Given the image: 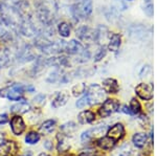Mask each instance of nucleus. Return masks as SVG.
Segmentation results:
<instances>
[{"mask_svg":"<svg viewBox=\"0 0 157 156\" xmlns=\"http://www.w3.org/2000/svg\"><path fill=\"white\" fill-rule=\"evenodd\" d=\"M135 93L143 101H151L153 99V85L140 83L135 87Z\"/></svg>","mask_w":157,"mask_h":156,"instance_id":"5","label":"nucleus"},{"mask_svg":"<svg viewBox=\"0 0 157 156\" xmlns=\"http://www.w3.org/2000/svg\"><path fill=\"white\" fill-rule=\"evenodd\" d=\"M129 108H130V111L132 112V114H139L141 112V105L139 103V101L137 99H135V97H133L130 101Z\"/></svg>","mask_w":157,"mask_h":156,"instance_id":"23","label":"nucleus"},{"mask_svg":"<svg viewBox=\"0 0 157 156\" xmlns=\"http://www.w3.org/2000/svg\"><path fill=\"white\" fill-rule=\"evenodd\" d=\"M0 97H7L11 101H24L23 99V92L16 89L14 86H9L0 90Z\"/></svg>","mask_w":157,"mask_h":156,"instance_id":"6","label":"nucleus"},{"mask_svg":"<svg viewBox=\"0 0 157 156\" xmlns=\"http://www.w3.org/2000/svg\"><path fill=\"white\" fill-rule=\"evenodd\" d=\"M106 55H107V48H106L105 46H102V47H101V48L97 51V54L94 55V61H95V62L102 61L104 58L106 57Z\"/></svg>","mask_w":157,"mask_h":156,"instance_id":"27","label":"nucleus"},{"mask_svg":"<svg viewBox=\"0 0 157 156\" xmlns=\"http://www.w3.org/2000/svg\"><path fill=\"white\" fill-rule=\"evenodd\" d=\"M18 152V146L15 142H3L0 145V154L2 156H15Z\"/></svg>","mask_w":157,"mask_h":156,"instance_id":"9","label":"nucleus"},{"mask_svg":"<svg viewBox=\"0 0 157 156\" xmlns=\"http://www.w3.org/2000/svg\"><path fill=\"white\" fill-rule=\"evenodd\" d=\"M77 37L80 40L84 41H97L98 32L97 31L89 29L88 26H81L77 29Z\"/></svg>","mask_w":157,"mask_h":156,"instance_id":"7","label":"nucleus"},{"mask_svg":"<svg viewBox=\"0 0 157 156\" xmlns=\"http://www.w3.org/2000/svg\"><path fill=\"white\" fill-rule=\"evenodd\" d=\"M9 120V117H7V114H1L0 115V125H4L7 123Z\"/></svg>","mask_w":157,"mask_h":156,"instance_id":"33","label":"nucleus"},{"mask_svg":"<svg viewBox=\"0 0 157 156\" xmlns=\"http://www.w3.org/2000/svg\"><path fill=\"white\" fill-rule=\"evenodd\" d=\"M11 128L12 131L15 135H21L25 130V124L19 115H15L11 120Z\"/></svg>","mask_w":157,"mask_h":156,"instance_id":"11","label":"nucleus"},{"mask_svg":"<svg viewBox=\"0 0 157 156\" xmlns=\"http://www.w3.org/2000/svg\"><path fill=\"white\" fill-rule=\"evenodd\" d=\"M69 149V146L66 144L63 138H61V140H59V145H58V151L59 152H66V151Z\"/></svg>","mask_w":157,"mask_h":156,"instance_id":"30","label":"nucleus"},{"mask_svg":"<svg viewBox=\"0 0 157 156\" xmlns=\"http://www.w3.org/2000/svg\"><path fill=\"white\" fill-rule=\"evenodd\" d=\"M78 156H90V155H89V153H85L84 152V153H81V154H78Z\"/></svg>","mask_w":157,"mask_h":156,"instance_id":"36","label":"nucleus"},{"mask_svg":"<svg viewBox=\"0 0 157 156\" xmlns=\"http://www.w3.org/2000/svg\"><path fill=\"white\" fill-rule=\"evenodd\" d=\"M121 111H123V112H125L126 114L133 115V114H132V112L130 111V108H129L128 106H124V107H123V109H121Z\"/></svg>","mask_w":157,"mask_h":156,"instance_id":"34","label":"nucleus"},{"mask_svg":"<svg viewBox=\"0 0 157 156\" xmlns=\"http://www.w3.org/2000/svg\"><path fill=\"white\" fill-rule=\"evenodd\" d=\"M58 32L61 37L63 38H68L70 36V32H71V26L70 24L66 21H62L58 24Z\"/></svg>","mask_w":157,"mask_h":156,"instance_id":"18","label":"nucleus"},{"mask_svg":"<svg viewBox=\"0 0 157 156\" xmlns=\"http://www.w3.org/2000/svg\"><path fill=\"white\" fill-rule=\"evenodd\" d=\"M75 130H77V126H75V123H72V122L64 124L62 127H61V131H62L63 134H65V135H72Z\"/></svg>","mask_w":157,"mask_h":156,"instance_id":"22","label":"nucleus"},{"mask_svg":"<svg viewBox=\"0 0 157 156\" xmlns=\"http://www.w3.org/2000/svg\"><path fill=\"white\" fill-rule=\"evenodd\" d=\"M146 35V29L144 27H140V26H136V27H133L132 29L130 31V36L131 38L135 40H138V39H141L144 38Z\"/></svg>","mask_w":157,"mask_h":156,"instance_id":"21","label":"nucleus"},{"mask_svg":"<svg viewBox=\"0 0 157 156\" xmlns=\"http://www.w3.org/2000/svg\"><path fill=\"white\" fill-rule=\"evenodd\" d=\"M77 107L78 108H84L85 106H87V105H89V99H88L87 94H85L84 97H82L80 100L77 101Z\"/></svg>","mask_w":157,"mask_h":156,"instance_id":"28","label":"nucleus"},{"mask_svg":"<svg viewBox=\"0 0 157 156\" xmlns=\"http://www.w3.org/2000/svg\"><path fill=\"white\" fill-rule=\"evenodd\" d=\"M60 75H61V71L59 69L58 70H55L54 72L49 74V77L47 78V82H50V83H55L57 82L58 80L60 79Z\"/></svg>","mask_w":157,"mask_h":156,"instance_id":"29","label":"nucleus"},{"mask_svg":"<svg viewBox=\"0 0 157 156\" xmlns=\"http://www.w3.org/2000/svg\"><path fill=\"white\" fill-rule=\"evenodd\" d=\"M39 139H40V134L37 132H34V131L29 132V134L26 135V137H25V142L29 145L37 144V143L39 142Z\"/></svg>","mask_w":157,"mask_h":156,"instance_id":"25","label":"nucleus"},{"mask_svg":"<svg viewBox=\"0 0 157 156\" xmlns=\"http://www.w3.org/2000/svg\"><path fill=\"white\" fill-rule=\"evenodd\" d=\"M127 1H132V0H127Z\"/></svg>","mask_w":157,"mask_h":156,"instance_id":"39","label":"nucleus"},{"mask_svg":"<svg viewBox=\"0 0 157 156\" xmlns=\"http://www.w3.org/2000/svg\"><path fill=\"white\" fill-rule=\"evenodd\" d=\"M68 99H69V94L66 91H60L56 94V97H54L52 102V106L54 108H59L64 106L67 103Z\"/></svg>","mask_w":157,"mask_h":156,"instance_id":"13","label":"nucleus"},{"mask_svg":"<svg viewBox=\"0 0 157 156\" xmlns=\"http://www.w3.org/2000/svg\"><path fill=\"white\" fill-rule=\"evenodd\" d=\"M120 156H121V155H120Z\"/></svg>","mask_w":157,"mask_h":156,"instance_id":"40","label":"nucleus"},{"mask_svg":"<svg viewBox=\"0 0 157 156\" xmlns=\"http://www.w3.org/2000/svg\"><path fill=\"white\" fill-rule=\"evenodd\" d=\"M106 132H107L106 126H98V127L85 131L82 134V136H81V139H82L83 143H88L98 137H102Z\"/></svg>","mask_w":157,"mask_h":156,"instance_id":"4","label":"nucleus"},{"mask_svg":"<svg viewBox=\"0 0 157 156\" xmlns=\"http://www.w3.org/2000/svg\"><path fill=\"white\" fill-rule=\"evenodd\" d=\"M30 109V106L26 102L22 101V102L18 103L16 105H13L11 107V112L13 113H18V114H22V113L27 112Z\"/></svg>","mask_w":157,"mask_h":156,"instance_id":"19","label":"nucleus"},{"mask_svg":"<svg viewBox=\"0 0 157 156\" xmlns=\"http://www.w3.org/2000/svg\"><path fill=\"white\" fill-rule=\"evenodd\" d=\"M45 145H46V148H48V149H50V148H52V146H50V142H48V140H47V142L45 143Z\"/></svg>","mask_w":157,"mask_h":156,"instance_id":"35","label":"nucleus"},{"mask_svg":"<svg viewBox=\"0 0 157 156\" xmlns=\"http://www.w3.org/2000/svg\"><path fill=\"white\" fill-rule=\"evenodd\" d=\"M105 93L106 92L100 85H90L86 92L88 99H89V105H98L100 103H103V101L105 100Z\"/></svg>","mask_w":157,"mask_h":156,"instance_id":"2","label":"nucleus"},{"mask_svg":"<svg viewBox=\"0 0 157 156\" xmlns=\"http://www.w3.org/2000/svg\"><path fill=\"white\" fill-rule=\"evenodd\" d=\"M121 36L120 34H112L110 36V40H109L108 44V50L113 52H116L121 47Z\"/></svg>","mask_w":157,"mask_h":156,"instance_id":"16","label":"nucleus"},{"mask_svg":"<svg viewBox=\"0 0 157 156\" xmlns=\"http://www.w3.org/2000/svg\"><path fill=\"white\" fill-rule=\"evenodd\" d=\"M143 9H144V12H145L149 17H153L154 10H153V1H152V0H144Z\"/></svg>","mask_w":157,"mask_h":156,"instance_id":"24","label":"nucleus"},{"mask_svg":"<svg viewBox=\"0 0 157 156\" xmlns=\"http://www.w3.org/2000/svg\"><path fill=\"white\" fill-rule=\"evenodd\" d=\"M94 120H95V113L91 111V110H85V111H82L78 115V123L82 125L91 124L92 122H94Z\"/></svg>","mask_w":157,"mask_h":156,"instance_id":"15","label":"nucleus"},{"mask_svg":"<svg viewBox=\"0 0 157 156\" xmlns=\"http://www.w3.org/2000/svg\"><path fill=\"white\" fill-rule=\"evenodd\" d=\"M125 133H126V131H125V127H124V125L117 123V124L113 125L112 127L108 130L107 136L112 138V139L115 140V142H118V140H121V138L125 136Z\"/></svg>","mask_w":157,"mask_h":156,"instance_id":"8","label":"nucleus"},{"mask_svg":"<svg viewBox=\"0 0 157 156\" xmlns=\"http://www.w3.org/2000/svg\"><path fill=\"white\" fill-rule=\"evenodd\" d=\"M150 66L149 65H146V66H144L143 67V69L140 70V74H139V75H140L141 78H144V77H146L147 74H148L149 71H150Z\"/></svg>","mask_w":157,"mask_h":156,"instance_id":"32","label":"nucleus"},{"mask_svg":"<svg viewBox=\"0 0 157 156\" xmlns=\"http://www.w3.org/2000/svg\"><path fill=\"white\" fill-rule=\"evenodd\" d=\"M34 103H35L36 105L42 106L43 104H45V95H43V94H38L37 97L34 99Z\"/></svg>","mask_w":157,"mask_h":156,"instance_id":"31","label":"nucleus"},{"mask_svg":"<svg viewBox=\"0 0 157 156\" xmlns=\"http://www.w3.org/2000/svg\"><path fill=\"white\" fill-rule=\"evenodd\" d=\"M120 110V101L116 99H107L104 101L103 105L98 109V114L101 117H108L110 114Z\"/></svg>","mask_w":157,"mask_h":156,"instance_id":"3","label":"nucleus"},{"mask_svg":"<svg viewBox=\"0 0 157 156\" xmlns=\"http://www.w3.org/2000/svg\"><path fill=\"white\" fill-rule=\"evenodd\" d=\"M56 128V120H45L42 124V126L40 127V131H41L43 134H49L55 130Z\"/></svg>","mask_w":157,"mask_h":156,"instance_id":"20","label":"nucleus"},{"mask_svg":"<svg viewBox=\"0 0 157 156\" xmlns=\"http://www.w3.org/2000/svg\"><path fill=\"white\" fill-rule=\"evenodd\" d=\"M115 140H113L112 138L108 137V136H105V137H100L97 142V145L98 148L103 150H111L114 148L115 146Z\"/></svg>","mask_w":157,"mask_h":156,"instance_id":"17","label":"nucleus"},{"mask_svg":"<svg viewBox=\"0 0 157 156\" xmlns=\"http://www.w3.org/2000/svg\"><path fill=\"white\" fill-rule=\"evenodd\" d=\"M132 143L136 148H139V149L146 147L147 143H148V134L145 132L135 133L132 137Z\"/></svg>","mask_w":157,"mask_h":156,"instance_id":"14","label":"nucleus"},{"mask_svg":"<svg viewBox=\"0 0 157 156\" xmlns=\"http://www.w3.org/2000/svg\"><path fill=\"white\" fill-rule=\"evenodd\" d=\"M22 156H33V155H32V153H30V152H27V153H25L24 155H22Z\"/></svg>","mask_w":157,"mask_h":156,"instance_id":"37","label":"nucleus"},{"mask_svg":"<svg viewBox=\"0 0 157 156\" xmlns=\"http://www.w3.org/2000/svg\"><path fill=\"white\" fill-rule=\"evenodd\" d=\"M39 156H49V155H47V154H45V153H41Z\"/></svg>","mask_w":157,"mask_h":156,"instance_id":"38","label":"nucleus"},{"mask_svg":"<svg viewBox=\"0 0 157 156\" xmlns=\"http://www.w3.org/2000/svg\"><path fill=\"white\" fill-rule=\"evenodd\" d=\"M85 90H86V85L84 83H81V84H78V85H75V86H73L71 91L75 97H80L81 94L84 93Z\"/></svg>","mask_w":157,"mask_h":156,"instance_id":"26","label":"nucleus"},{"mask_svg":"<svg viewBox=\"0 0 157 156\" xmlns=\"http://www.w3.org/2000/svg\"><path fill=\"white\" fill-rule=\"evenodd\" d=\"M92 13V0H78L71 6V14L75 20L89 17Z\"/></svg>","mask_w":157,"mask_h":156,"instance_id":"1","label":"nucleus"},{"mask_svg":"<svg viewBox=\"0 0 157 156\" xmlns=\"http://www.w3.org/2000/svg\"><path fill=\"white\" fill-rule=\"evenodd\" d=\"M102 88L106 93L109 94H115L120 90V86H118L117 81L115 79H112V78H108V79L104 80Z\"/></svg>","mask_w":157,"mask_h":156,"instance_id":"10","label":"nucleus"},{"mask_svg":"<svg viewBox=\"0 0 157 156\" xmlns=\"http://www.w3.org/2000/svg\"><path fill=\"white\" fill-rule=\"evenodd\" d=\"M64 50H66V52L69 55L81 54L83 51V45L77 40H70L69 42H66Z\"/></svg>","mask_w":157,"mask_h":156,"instance_id":"12","label":"nucleus"}]
</instances>
